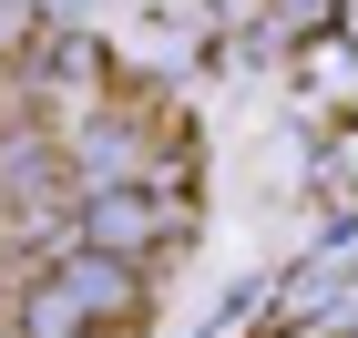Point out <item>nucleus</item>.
<instances>
[{
    "instance_id": "1",
    "label": "nucleus",
    "mask_w": 358,
    "mask_h": 338,
    "mask_svg": "<svg viewBox=\"0 0 358 338\" xmlns=\"http://www.w3.org/2000/svg\"><path fill=\"white\" fill-rule=\"evenodd\" d=\"M134 308H143V267L72 246V256H41V277L21 287V338H83L92 318H134Z\"/></svg>"
},
{
    "instance_id": "2",
    "label": "nucleus",
    "mask_w": 358,
    "mask_h": 338,
    "mask_svg": "<svg viewBox=\"0 0 358 338\" xmlns=\"http://www.w3.org/2000/svg\"><path fill=\"white\" fill-rule=\"evenodd\" d=\"M83 246H103V256H123V267H143V256L174 236V205L154 195V185H92L83 205Z\"/></svg>"
},
{
    "instance_id": "3",
    "label": "nucleus",
    "mask_w": 358,
    "mask_h": 338,
    "mask_svg": "<svg viewBox=\"0 0 358 338\" xmlns=\"http://www.w3.org/2000/svg\"><path fill=\"white\" fill-rule=\"evenodd\" d=\"M0 185H10L21 205H62V143L10 123V134H0Z\"/></svg>"
},
{
    "instance_id": "4",
    "label": "nucleus",
    "mask_w": 358,
    "mask_h": 338,
    "mask_svg": "<svg viewBox=\"0 0 358 338\" xmlns=\"http://www.w3.org/2000/svg\"><path fill=\"white\" fill-rule=\"evenodd\" d=\"M10 21H21V10H10V0H0V41H10Z\"/></svg>"
}]
</instances>
